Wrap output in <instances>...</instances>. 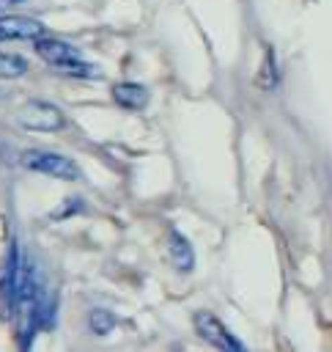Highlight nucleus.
<instances>
[{
  "label": "nucleus",
  "mask_w": 332,
  "mask_h": 352,
  "mask_svg": "<svg viewBox=\"0 0 332 352\" xmlns=\"http://www.w3.org/2000/svg\"><path fill=\"white\" fill-rule=\"evenodd\" d=\"M19 165L27 168V170L52 176V179H63V182H80L82 179V170L71 157H66L60 151H49V148H27V151H22L19 154Z\"/></svg>",
  "instance_id": "obj_1"
},
{
  "label": "nucleus",
  "mask_w": 332,
  "mask_h": 352,
  "mask_svg": "<svg viewBox=\"0 0 332 352\" xmlns=\"http://www.w3.org/2000/svg\"><path fill=\"white\" fill-rule=\"evenodd\" d=\"M58 72H60V74H69V77H80V80H99V77H102L99 66H96V63H88V60H82V58H74V60H69V63H60Z\"/></svg>",
  "instance_id": "obj_10"
},
{
  "label": "nucleus",
  "mask_w": 332,
  "mask_h": 352,
  "mask_svg": "<svg viewBox=\"0 0 332 352\" xmlns=\"http://www.w3.org/2000/svg\"><path fill=\"white\" fill-rule=\"evenodd\" d=\"M36 44H33V50H36V55L41 58V60H47L49 66H60V63H69V60H74V58H82L80 55V50L74 47V44H69V41H60V38H44V36H38V38H33Z\"/></svg>",
  "instance_id": "obj_6"
},
{
  "label": "nucleus",
  "mask_w": 332,
  "mask_h": 352,
  "mask_svg": "<svg viewBox=\"0 0 332 352\" xmlns=\"http://www.w3.org/2000/svg\"><path fill=\"white\" fill-rule=\"evenodd\" d=\"M16 121H19V126L33 129V132H58L66 126L63 110L44 99H30L27 104H22L16 113Z\"/></svg>",
  "instance_id": "obj_3"
},
{
  "label": "nucleus",
  "mask_w": 332,
  "mask_h": 352,
  "mask_svg": "<svg viewBox=\"0 0 332 352\" xmlns=\"http://www.w3.org/2000/svg\"><path fill=\"white\" fill-rule=\"evenodd\" d=\"M258 82H261L266 91H274V88H277V82H280V69H277V58H274V50H266V55H263V60H261Z\"/></svg>",
  "instance_id": "obj_11"
},
{
  "label": "nucleus",
  "mask_w": 332,
  "mask_h": 352,
  "mask_svg": "<svg viewBox=\"0 0 332 352\" xmlns=\"http://www.w3.org/2000/svg\"><path fill=\"white\" fill-rule=\"evenodd\" d=\"M25 278V258L19 256L16 242L8 245V253L0 267V319L14 316V305L19 297V286Z\"/></svg>",
  "instance_id": "obj_2"
},
{
  "label": "nucleus",
  "mask_w": 332,
  "mask_h": 352,
  "mask_svg": "<svg viewBox=\"0 0 332 352\" xmlns=\"http://www.w3.org/2000/svg\"><path fill=\"white\" fill-rule=\"evenodd\" d=\"M0 96H3V91H0Z\"/></svg>",
  "instance_id": "obj_15"
},
{
  "label": "nucleus",
  "mask_w": 332,
  "mask_h": 352,
  "mask_svg": "<svg viewBox=\"0 0 332 352\" xmlns=\"http://www.w3.org/2000/svg\"><path fill=\"white\" fill-rule=\"evenodd\" d=\"M16 3H22V0H0V14H5L11 6H16Z\"/></svg>",
  "instance_id": "obj_14"
},
{
  "label": "nucleus",
  "mask_w": 332,
  "mask_h": 352,
  "mask_svg": "<svg viewBox=\"0 0 332 352\" xmlns=\"http://www.w3.org/2000/svg\"><path fill=\"white\" fill-rule=\"evenodd\" d=\"M192 324H195L198 336H200L206 344H211L214 349H222V352H239V349H244V344H241V341L222 324V319H217L211 311H195Z\"/></svg>",
  "instance_id": "obj_4"
},
{
  "label": "nucleus",
  "mask_w": 332,
  "mask_h": 352,
  "mask_svg": "<svg viewBox=\"0 0 332 352\" xmlns=\"http://www.w3.org/2000/svg\"><path fill=\"white\" fill-rule=\"evenodd\" d=\"M77 212H82V198H63V204L58 209H52L49 217L52 220H66V217H71Z\"/></svg>",
  "instance_id": "obj_13"
},
{
  "label": "nucleus",
  "mask_w": 332,
  "mask_h": 352,
  "mask_svg": "<svg viewBox=\"0 0 332 352\" xmlns=\"http://www.w3.org/2000/svg\"><path fill=\"white\" fill-rule=\"evenodd\" d=\"M167 250H170V258H173V267L178 270V272H192L195 270V250H192V245H189V239L181 234V231H170V245H167Z\"/></svg>",
  "instance_id": "obj_8"
},
{
  "label": "nucleus",
  "mask_w": 332,
  "mask_h": 352,
  "mask_svg": "<svg viewBox=\"0 0 332 352\" xmlns=\"http://www.w3.org/2000/svg\"><path fill=\"white\" fill-rule=\"evenodd\" d=\"M44 36V25L22 14H0V41H33Z\"/></svg>",
  "instance_id": "obj_5"
},
{
  "label": "nucleus",
  "mask_w": 332,
  "mask_h": 352,
  "mask_svg": "<svg viewBox=\"0 0 332 352\" xmlns=\"http://www.w3.org/2000/svg\"><path fill=\"white\" fill-rule=\"evenodd\" d=\"M115 324H118V319H115V314L107 311V308H93V311L88 314V327H91L93 336H107Z\"/></svg>",
  "instance_id": "obj_12"
},
{
  "label": "nucleus",
  "mask_w": 332,
  "mask_h": 352,
  "mask_svg": "<svg viewBox=\"0 0 332 352\" xmlns=\"http://www.w3.org/2000/svg\"><path fill=\"white\" fill-rule=\"evenodd\" d=\"M112 99H115V104L123 107V110H143V107L148 104L151 94H148V88L140 85V82H115V85H112Z\"/></svg>",
  "instance_id": "obj_7"
},
{
  "label": "nucleus",
  "mask_w": 332,
  "mask_h": 352,
  "mask_svg": "<svg viewBox=\"0 0 332 352\" xmlns=\"http://www.w3.org/2000/svg\"><path fill=\"white\" fill-rule=\"evenodd\" d=\"M30 69L27 58L16 55V52H0V80H16L25 77Z\"/></svg>",
  "instance_id": "obj_9"
}]
</instances>
